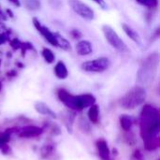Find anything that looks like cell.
Listing matches in <instances>:
<instances>
[{
    "instance_id": "cell-29",
    "label": "cell",
    "mask_w": 160,
    "mask_h": 160,
    "mask_svg": "<svg viewBox=\"0 0 160 160\" xmlns=\"http://www.w3.org/2000/svg\"><path fill=\"white\" fill-rule=\"evenodd\" d=\"M6 11L8 12V16H9V17H11V18H13V17H14V15H13V12H12L10 9H8V8Z\"/></svg>"
},
{
    "instance_id": "cell-10",
    "label": "cell",
    "mask_w": 160,
    "mask_h": 160,
    "mask_svg": "<svg viewBox=\"0 0 160 160\" xmlns=\"http://www.w3.org/2000/svg\"><path fill=\"white\" fill-rule=\"evenodd\" d=\"M121 26H122L124 32L126 33V35H127L132 41H134L137 45H140V46L142 45V38H141L140 35L138 34V32H137L134 28H132L130 25H128V24L126 23V22H122V23H121Z\"/></svg>"
},
{
    "instance_id": "cell-4",
    "label": "cell",
    "mask_w": 160,
    "mask_h": 160,
    "mask_svg": "<svg viewBox=\"0 0 160 160\" xmlns=\"http://www.w3.org/2000/svg\"><path fill=\"white\" fill-rule=\"evenodd\" d=\"M146 99V91L141 86L137 85L131 88L121 99V105L127 110L134 109L142 104Z\"/></svg>"
},
{
    "instance_id": "cell-27",
    "label": "cell",
    "mask_w": 160,
    "mask_h": 160,
    "mask_svg": "<svg viewBox=\"0 0 160 160\" xmlns=\"http://www.w3.org/2000/svg\"><path fill=\"white\" fill-rule=\"evenodd\" d=\"M137 2L141 5H143V6H146L148 8H150V2L149 0H137Z\"/></svg>"
},
{
    "instance_id": "cell-16",
    "label": "cell",
    "mask_w": 160,
    "mask_h": 160,
    "mask_svg": "<svg viewBox=\"0 0 160 160\" xmlns=\"http://www.w3.org/2000/svg\"><path fill=\"white\" fill-rule=\"evenodd\" d=\"M88 117L91 120L92 123H97L98 121L99 117V108L98 105L94 104L90 106V109L88 111Z\"/></svg>"
},
{
    "instance_id": "cell-9",
    "label": "cell",
    "mask_w": 160,
    "mask_h": 160,
    "mask_svg": "<svg viewBox=\"0 0 160 160\" xmlns=\"http://www.w3.org/2000/svg\"><path fill=\"white\" fill-rule=\"evenodd\" d=\"M75 50L76 52L81 55V56H85V55H89L92 53L93 52V46L92 43L88 40H80L76 46H75Z\"/></svg>"
},
{
    "instance_id": "cell-8",
    "label": "cell",
    "mask_w": 160,
    "mask_h": 160,
    "mask_svg": "<svg viewBox=\"0 0 160 160\" xmlns=\"http://www.w3.org/2000/svg\"><path fill=\"white\" fill-rule=\"evenodd\" d=\"M33 22V24L34 26L36 27V29L38 30V32L52 46L54 47H58V44H57V41H56V38H55V36H54V33H52L48 27L42 25L40 23V22L37 19V18H33L32 20Z\"/></svg>"
},
{
    "instance_id": "cell-30",
    "label": "cell",
    "mask_w": 160,
    "mask_h": 160,
    "mask_svg": "<svg viewBox=\"0 0 160 160\" xmlns=\"http://www.w3.org/2000/svg\"><path fill=\"white\" fill-rule=\"evenodd\" d=\"M0 16H1V17H3V19H4V20H6V17H5V14H4V12L2 11V9H1V8H0Z\"/></svg>"
},
{
    "instance_id": "cell-17",
    "label": "cell",
    "mask_w": 160,
    "mask_h": 160,
    "mask_svg": "<svg viewBox=\"0 0 160 160\" xmlns=\"http://www.w3.org/2000/svg\"><path fill=\"white\" fill-rule=\"evenodd\" d=\"M23 4L28 10L36 11L40 9L41 1L40 0H23Z\"/></svg>"
},
{
    "instance_id": "cell-28",
    "label": "cell",
    "mask_w": 160,
    "mask_h": 160,
    "mask_svg": "<svg viewBox=\"0 0 160 160\" xmlns=\"http://www.w3.org/2000/svg\"><path fill=\"white\" fill-rule=\"evenodd\" d=\"M10 3H12L15 7H20L21 6V2H20V0H8Z\"/></svg>"
},
{
    "instance_id": "cell-7",
    "label": "cell",
    "mask_w": 160,
    "mask_h": 160,
    "mask_svg": "<svg viewBox=\"0 0 160 160\" xmlns=\"http://www.w3.org/2000/svg\"><path fill=\"white\" fill-rule=\"evenodd\" d=\"M68 5L71 9L80 17L86 21H92L95 19L94 10L85 3L81 0H68Z\"/></svg>"
},
{
    "instance_id": "cell-22",
    "label": "cell",
    "mask_w": 160,
    "mask_h": 160,
    "mask_svg": "<svg viewBox=\"0 0 160 160\" xmlns=\"http://www.w3.org/2000/svg\"><path fill=\"white\" fill-rule=\"evenodd\" d=\"M9 44H10V47H11L14 51H16V50H18V49H21L22 41H20L17 38H13V39L10 40Z\"/></svg>"
},
{
    "instance_id": "cell-1",
    "label": "cell",
    "mask_w": 160,
    "mask_h": 160,
    "mask_svg": "<svg viewBox=\"0 0 160 160\" xmlns=\"http://www.w3.org/2000/svg\"><path fill=\"white\" fill-rule=\"evenodd\" d=\"M142 135L143 137L146 148L154 150L158 147L159 131V112L151 105H145L141 115Z\"/></svg>"
},
{
    "instance_id": "cell-18",
    "label": "cell",
    "mask_w": 160,
    "mask_h": 160,
    "mask_svg": "<svg viewBox=\"0 0 160 160\" xmlns=\"http://www.w3.org/2000/svg\"><path fill=\"white\" fill-rule=\"evenodd\" d=\"M41 54H42V57L44 58L45 62L48 64H52L55 60V55H54L53 52L49 48H43Z\"/></svg>"
},
{
    "instance_id": "cell-2",
    "label": "cell",
    "mask_w": 160,
    "mask_h": 160,
    "mask_svg": "<svg viewBox=\"0 0 160 160\" xmlns=\"http://www.w3.org/2000/svg\"><path fill=\"white\" fill-rule=\"evenodd\" d=\"M159 66V53L152 52L142 62L137 71V82L141 85L150 84L156 78Z\"/></svg>"
},
{
    "instance_id": "cell-25",
    "label": "cell",
    "mask_w": 160,
    "mask_h": 160,
    "mask_svg": "<svg viewBox=\"0 0 160 160\" xmlns=\"http://www.w3.org/2000/svg\"><path fill=\"white\" fill-rule=\"evenodd\" d=\"M96 4H98L102 9H104V10H106V9H108V4L106 3V1L105 0H93Z\"/></svg>"
},
{
    "instance_id": "cell-13",
    "label": "cell",
    "mask_w": 160,
    "mask_h": 160,
    "mask_svg": "<svg viewBox=\"0 0 160 160\" xmlns=\"http://www.w3.org/2000/svg\"><path fill=\"white\" fill-rule=\"evenodd\" d=\"M54 74L58 79L64 80L68 76V71L67 68V66L64 62L59 61L54 67Z\"/></svg>"
},
{
    "instance_id": "cell-11",
    "label": "cell",
    "mask_w": 160,
    "mask_h": 160,
    "mask_svg": "<svg viewBox=\"0 0 160 160\" xmlns=\"http://www.w3.org/2000/svg\"><path fill=\"white\" fill-rule=\"evenodd\" d=\"M42 133V129L37 127H26L23 128L20 132L19 136L22 138H31V137H36L38 136L39 134Z\"/></svg>"
},
{
    "instance_id": "cell-23",
    "label": "cell",
    "mask_w": 160,
    "mask_h": 160,
    "mask_svg": "<svg viewBox=\"0 0 160 160\" xmlns=\"http://www.w3.org/2000/svg\"><path fill=\"white\" fill-rule=\"evenodd\" d=\"M70 36L74 39H81L82 38V33L79 29H72L70 31Z\"/></svg>"
},
{
    "instance_id": "cell-26",
    "label": "cell",
    "mask_w": 160,
    "mask_h": 160,
    "mask_svg": "<svg viewBox=\"0 0 160 160\" xmlns=\"http://www.w3.org/2000/svg\"><path fill=\"white\" fill-rule=\"evenodd\" d=\"M8 39V33H1L0 34V45L4 44Z\"/></svg>"
},
{
    "instance_id": "cell-20",
    "label": "cell",
    "mask_w": 160,
    "mask_h": 160,
    "mask_svg": "<svg viewBox=\"0 0 160 160\" xmlns=\"http://www.w3.org/2000/svg\"><path fill=\"white\" fill-rule=\"evenodd\" d=\"M9 137H10V133L8 130L3 133H0V147L4 146L9 141Z\"/></svg>"
},
{
    "instance_id": "cell-21",
    "label": "cell",
    "mask_w": 160,
    "mask_h": 160,
    "mask_svg": "<svg viewBox=\"0 0 160 160\" xmlns=\"http://www.w3.org/2000/svg\"><path fill=\"white\" fill-rule=\"evenodd\" d=\"M21 50H22V55L24 56L26 51H28V50H34V46L30 42H22Z\"/></svg>"
},
{
    "instance_id": "cell-6",
    "label": "cell",
    "mask_w": 160,
    "mask_h": 160,
    "mask_svg": "<svg viewBox=\"0 0 160 160\" xmlns=\"http://www.w3.org/2000/svg\"><path fill=\"white\" fill-rule=\"evenodd\" d=\"M111 66V61L107 57H99L94 60L85 61L82 64L81 68L83 71L86 72H95L100 73L107 70Z\"/></svg>"
},
{
    "instance_id": "cell-14",
    "label": "cell",
    "mask_w": 160,
    "mask_h": 160,
    "mask_svg": "<svg viewBox=\"0 0 160 160\" xmlns=\"http://www.w3.org/2000/svg\"><path fill=\"white\" fill-rule=\"evenodd\" d=\"M98 149V153L100 158L103 160H108L110 158V151H109V147L106 143L105 141H98L97 143Z\"/></svg>"
},
{
    "instance_id": "cell-3",
    "label": "cell",
    "mask_w": 160,
    "mask_h": 160,
    "mask_svg": "<svg viewBox=\"0 0 160 160\" xmlns=\"http://www.w3.org/2000/svg\"><path fill=\"white\" fill-rule=\"evenodd\" d=\"M58 98L68 108L75 111H82L84 108L94 105L96 102V98L93 95L85 94L73 96L65 89H60L58 91Z\"/></svg>"
},
{
    "instance_id": "cell-15",
    "label": "cell",
    "mask_w": 160,
    "mask_h": 160,
    "mask_svg": "<svg viewBox=\"0 0 160 160\" xmlns=\"http://www.w3.org/2000/svg\"><path fill=\"white\" fill-rule=\"evenodd\" d=\"M54 36H55V38H56V41H57V44H58V47L62 48L63 50L65 51H70L71 50V46H70V43L68 39H66L63 36H61L59 33H54Z\"/></svg>"
},
{
    "instance_id": "cell-31",
    "label": "cell",
    "mask_w": 160,
    "mask_h": 160,
    "mask_svg": "<svg viewBox=\"0 0 160 160\" xmlns=\"http://www.w3.org/2000/svg\"><path fill=\"white\" fill-rule=\"evenodd\" d=\"M0 66H1V59H0Z\"/></svg>"
},
{
    "instance_id": "cell-5",
    "label": "cell",
    "mask_w": 160,
    "mask_h": 160,
    "mask_svg": "<svg viewBox=\"0 0 160 160\" xmlns=\"http://www.w3.org/2000/svg\"><path fill=\"white\" fill-rule=\"evenodd\" d=\"M102 32L104 34L106 40L112 48L123 52L128 51V48L126 45V43L123 41V39L119 37V35L115 32V30L111 25L104 24L102 26Z\"/></svg>"
},
{
    "instance_id": "cell-12",
    "label": "cell",
    "mask_w": 160,
    "mask_h": 160,
    "mask_svg": "<svg viewBox=\"0 0 160 160\" xmlns=\"http://www.w3.org/2000/svg\"><path fill=\"white\" fill-rule=\"evenodd\" d=\"M35 109L36 111L40 113V114H43V115H47V116H50L52 118H56V114L44 103V102H41V101H38L36 102L35 104Z\"/></svg>"
},
{
    "instance_id": "cell-24",
    "label": "cell",
    "mask_w": 160,
    "mask_h": 160,
    "mask_svg": "<svg viewBox=\"0 0 160 160\" xmlns=\"http://www.w3.org/2000/svg\"><path fill=\"white\" fill-rule=\"evenodd\" d=\"M48 3L53 8H60L62 7V1L61 0H48Z\"/></svg>"
},
{
    "instance_id": "cell-19",
    "label": "cell",
    "mask_w": 160,
    "mask_h": 160,
    "mask_svg": "<svg viewBox=\"0 0 160 160\" xmlns=\"http://www.w3.org/2000/svg\"><path fill=\"white\" fill-rule=\"evenodd\" d=\"M120 122H121V127L126 131H128L132 127V121L128 115H122L120 117Z\"/></svg>"
}]
</instances>
